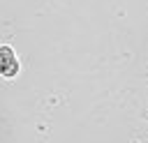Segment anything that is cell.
Listing matches in <instances>:
<instances>
[{
    "mask_svg": "<svg viewBox=\"0 0 148 143\" xmlns=\"http://www.w3.org/2000/svg\"><path fill=\"white\" fill-rule=\"evenodd\" d=\"M18 69H21V65H18V58H16L14 48L7 46V44L0 46V76L2 78H14L18 74Z\"/></svg>",
    "mask_w": 148,
    "mask_h": 143,
    "instance_id": "obj_1",
    "label": "cell"
}]
</instances>
